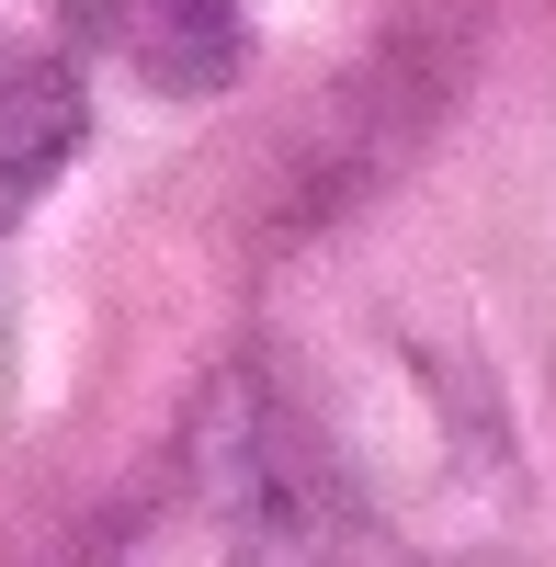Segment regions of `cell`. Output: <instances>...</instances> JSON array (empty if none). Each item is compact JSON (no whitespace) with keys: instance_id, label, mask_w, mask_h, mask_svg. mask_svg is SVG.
<instances>
[{"instance_id":"obj_3","label":"cell","mask_w":556,"mask_h":567,"mask_svg":"<svg viewBox=\"0 0 556 567\" xmlns=\"http://www.w3.org/2000/svg\"><path fill=\"white\" fill-rule=\"evenodd\" d=\"M91 136V91L58 45H0V216L34 205L45 182L80 159Z\"/></svg>"},{"instance_id":"obj_2","label":"cell","mask_w":556,"mask_h":567,"mask_svg":"<svg viewBox=\"0 0 556 567\" xmlns=\"http://www.w3.org/2000/svg\"><path fill=\"white\" fill-rule=\"evenodd\" d=\"M103 567H296V545L272 534L261 477H239V465H205V477H182V488H171V499H159Z\"/></svg>"},{"instance_id":"obj_1","label":"cell","mask_w":556,"mask_h":567,"mask_svg":"<svg viewBox=\"0 0 556 567\" xmlns=\"http://www.w3.org/2000/svg\"><path fill=\"white\" fill-rule=\"evenodd\" d=\"M58 34L80 58L125 69L136 91H171V103L227 91L239 58H250V12L239 0H58Z\"/></svg>"}]
</instances>
